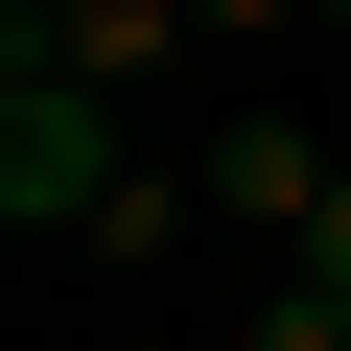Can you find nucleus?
<instances>
[{
	"label": "nucleus",
	"instance_id": "f257e3e1",
	"mask_svg": "<svg viewBox=\"0 0 351 351\" xmlns=\"http://www.w3.org/2000/svg\"><path fill=\"white\" fill-rule=\"evenodd\" d=\"M117 188H141V117L71 71H0V234H94Z\"/></svg>",
	"mask_w": 351,
	"mask_h": 351
},
{
	"label": "nucleus",
	"instance_id": "f03ea898",
	"mask_svg": "<svg viewBox=\"0 0 351 351\" xmlns=\"http://www.w3.org/2000/svg\"><path fill=\"white\" fill-rule=\"evenodd\" d=\"M188 164H211V211H234V234H281V258H304V211L351 188V141H304V117H234V141H188Z\"/></svg>",
	"mask_w": 351,
	"mask_h": 351
},
{
	"label": "nucleus",
	"instance_id": "7ed1b4c3",
	"mask_svg": "<svg viewBox=\"0 0 351 351\" xmlns=\"http://www.w3.org/2000/svg\"><path fill=\"white\" fill-rule=\"evenodd\" d=\"M234 351H351V304H328V281H304V258H281V304H258V328H234Z\"/></svg>",
	"mask_w": 351,
	"mask_h": 351
},
{
	"label": "nucleus",
	"instance_id": "20e7f679",
	"mask_svg": "<svg viewBox=\"0 0 351 351\" xmlns=\"http://www.w3.org/2000/svg\"><path fill=\"white\" fill-rule=\"evenodd\" d=\"M304 281H328V304H351V188H328V211H304Z\"/></svg>",
	"mask_w": 351,
	"mask_h": 351
},
{
	"label": "nucleus",
	"instance_id": "39448f33",
	"mask_svg": "<svg viewBox=\"0 0 351 351\" xmlns=\"http://www.w3.org/2000/svg\"><path fill=\"white\" fill-rule=\"evenodd\" d=\"M188 24H211V47H258V24H304V0H188Z\"/></svg>",
	"mask_w": 351,
	"mask_h": 351
},
{
	"label": "nucleus",
	"instance_id": "423d86ee",
	"mask_svg": "<svg viewBox=\"0 0 351 351\" xmlns=\"http://www.w3.org/2000/svg\"><path fill=\"white\" fill-rule=\"evenodd\" d=\"M304 24H351V0H304Z\"/></svg>",
	"mask_w": 351,
	"mask_h": 351
}]
</instances>
